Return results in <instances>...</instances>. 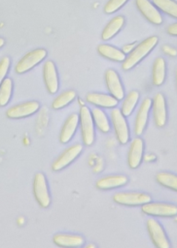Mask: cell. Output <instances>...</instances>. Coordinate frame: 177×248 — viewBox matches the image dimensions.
I'll return each instance as SVG.
<instances>
[{
    "mask_svg": "<svg viewBox=\"0 0 177 248\" xmlns=\"http://www.w3.org/2000/svg\"><path fill=\"white\" fill-rule=\"evenodd\" d=\"M158 42L159 38L157 36H151L140 42L138 45H136L134 48L127 54L125 59L123 61V70H130L136 64H138L156 46Z\"/></svg>",
    "mask_w": 177,
    "mask_h": 248,
    "instance_id": "cell-1",
    "label": "cell"
},
{
    "mask_svg": "<svg viewBox=\"0 0 177 248\" xmlns=\"http://www.w3.org/2000/svg\"><path fill=\"white\" fill-rule=\"evenodd\" d=\"M79 125L82 140L85 145H91L94 141V123L91 112L87 106H82L79 111Z\"/></svg>",
    "mask_w": 177,
    "mask_h": 248,
    "instance_id": "cell-2",
    "label": "cell"
},
{
    "mask_svg": "<svg viewBox=\"0 0 177 248\" xmlns=\"http://www.w3.org/2000/svg\"><path fill=\"white\" fill-rule=\"evenodd\" d=\"M32 190L37 203L43 208L49 207L51 204V195L46 176L43 172H37L34 175Z\"/></svg>",
    "mask_w": 177,
    "mask_h": 248,
    "instance_id": "cell-3",
    "label": "cell"
},
{
    "mask_svg": "<svg viewBox=\"0 0 177 248\" xmlns=\"http://www.w3.org/2000/svg\"><path fill=\"white\" fill-rule=\"evenodd\" d=\"M151 200V196L143 192H118L113 196V201L124 206H142Z\"/></svg>",
    "mask_w": 177,
    "mask_h": 248,
    "instance_id": "cell-4",
    "label": "cell"
},
{
    "mask_svg": "<svg viewBox=\"0 0 177 248\" xmlns=\"http://www.w3.org/2000/svg\"><path fill=\"white\" fill-rule=\"evenodd\" d=\"M46 56H47V50L45 48H36L27 52L16 64L15 66L16 73L23 74L31 70L40 62H42L46 58Z\"/></svg>",
    "mask_w": 177,
    "mask_h": 248,
    "instance_id": "cell-5",
    "label": "cell"
},
{
    "mask_svg": "<svg viewBox=\"0 0 177 248\" xmlns=\"http://www.w3.org/2000/svg\"><path fill=\"white\" fill-rule=\"evenodd\" d=\"M146 228L151 241L156 248H170L168 237L161 225L154 218H150L146 222Z\"/></svg>",
    "mask_w": 177,
    "mask_h": 248,
    "instance_id": "cell-6",
    "label": "cell"
},
{
    "mask_svg": "<svg viewBox=\"0 0 177 248\" xmlns=\"http://www.w3.org/2000/svg\"><path fill=\"white\" fill-rule=\"evenodd\" d=\"M110 118L115 131L117 140L121 144H125L129 140V128L125 120V116L123 115L119 108H113L110 113Z\"/></svg>",
    "mask_w": 177,
    "mask_h": 248,
    "instance_id": "cell-7",
    "label": "cell"
},
{
    "mask_svg": "<svg viewBox=\"0 0 177 248\" xmlns=\"http://www.w3.org/2000/svg\"><path fill=\"white\" fill-rule=\"evenodd\" d=\"M144 214L155 217H174L177 215V205L168 202H148L141 206Z\"/></svg>",
    "mask_w": 177,
    "mask_h": 248,
    "instance_id": "cell-8",
    "label": "cell"
},
{
    "mask_svg": "<svg viewBox=\"0 0 177 248\" xmlns=\"http://www.w3.org/2000/svg\"><path fill=\"white\" fill-rule=\"evenodd\" d=\"M83 151V145L75 143L66 149H64L60 155L52 164V170L53 171H59L69 166Z\"/></svg>",
    "mask_w": 177,
    "mask_h": 248,
    "instance_id": "cell-9",
    "label": "cell"
},
{
    "mask_svg": "<svg viewBox=\"0 0 177 248\" xmlns=\"http://www.w3.org/2000/svg\"><path fill=\"white\" fill-rule=\"evenodd\" d=\"M39 108L40 104L37 101H27L8 108L6 111V116L10 119H21L34 114Z\"/></svg>",
    "mask_w": 177,
    "mask_h": 248,
    "instance_id": "cell-10",
    "label": "cell"
},
{
    "mask_svg": "<svg viewBox=\"0 0 177 248\" xmlns=\"http://www.w3.org/2000/svg\"><path fill=\"white\" fill-rule=\"evenodd\" d=\"M153 119L158 128H162L166 124L167 109L165 98L161 93H157L152 100Z\"/></svg>",
    "mask_w": 177,
    "mask_h": 248,
    "instance_id": "cell-11",
    "label": "cell"
},
{
    "mask_svg": "<svg viewBox=\"0 0 177 248\" xmlns=\"http://www.w3.org/2000/svg\"><path fill=\"white\" fill-rule=\"evenodd\" d=\"M104 78L110 95L115 97L118 101L124 99V90L118 73L113 69H108L105 72Z\"/></svg>",
    "mask_w": 177,
    "mask_h": 248,
    "instance_id": "cell-12",
    "label": "cell"
},
{
    "mask_svg": "<svg viewBox=\"0 0 177 248\" xmlns=\"http://www.w3.org/2000/svg\"><path fill=\"white\" fill-rule=\"evenodd\" d=\"M43 78L46 88L50 94H54L58 90V76L54 63L52 60L45 62L43 66Z\"/></svg>",
    "mask_w": 177,
    "mask_h": 248,
    "instance_id": "cell-13",
    "label": "cell"
},
{
    "mask_svg": "<svg viewBox=\"0 0 177 248\" xmlns=\"http://www.w3.org/2000/svg\"><path fill=\"white\" fill-rule=\"evenodd\" d=\"M144 153V141L140 138H134L129 144L127 151V165L130 169H136L142 162Z\"/></svg>",
    "mask_w": 177,
    "mask_h": 248,
    "instance_id": "cell-14",
    "label": "cell"
},
{
    "mask_svg": "<svg viewBox=\"0 0 177 248\" xmlns=\"http://www.w3.org/2000/svg\"><path fill=\"white\" fill-rule=\"evenodd\" d=\"M135 5L141 15L151 23L159 25L162 23V17L157 7L149 0H135Z\"/></svg>",
    "mask_w": 177,
    "mask_h": 248,
    "instance_id": "cell-15",
    "label": "cell"
},
{
    "mask_svg": "<svg viewBox=\"0 0 177 248\" xmlns=\"http://www.w3.org/2000/svg\"><path fill=\"white\" fill-rule=\"evenodd\" d=\"M53 242L61 248H80L85 244V238L76 233H55L53 236Z\"/></svg>",
    "mask_w": 177,
    "mask_h": 248,
    "instance_id": "cell-16",
    "label": "cell"
},
{
    "mask_svg": "<svg viewBox=\"0 0 177 248\" xmlns=\"http://www.w3.org/2000/svg\"><path fill=\"white\" fill-rule=\"evenodd\" d=\"M151 107H152V100L150 98H145L142 101V103L137 110L135 120H134V133L137 136H140L146 128L148 115H149Z\"/></svg>",
    "mask_w": 177,
    "mask_h": 248,
    "instance_id": "cell-17",
    "label": "cell"
},
{
    "mask_svg": "<svg viewBox=\"0 0 177 248\" xmlns=\"http://www.w3.org/2000/svg\"><path fill=\"white\" fill-rule=\"evenodd\" d=\"M127 181V176L124 174H110L99 178L95 182V186L99 190H111L125 185Z\"/></svg>",
    "mask_w": 177,
    "mask_h": 248,
    "instance_id": "cell-18",
    "label": "cell"
},
{
    "mask_svg": "<svg viewBox=\"0 0 177 248\" xmlns=\"http://www.w3.org/2000/svg\"><path fill=\"white\" fill-rule=\"evenodd\" d=\"M79 125V114L71 113L64 121L60 133H59V141L61 143H67L74 136Z\"/></svg>",
    "mask_w": 177,
    "mask_h": 248,
    "instance_id": "cell-19",
    "label": "cell"
},
{
    "mask_svg": "<svg viewBox=\"0 0 177 248\" xmlns=\"http://www.w3.org/2000/svg\"><path fill=\"white\" fill-rule=\"evenodd\" d=\"M86 100L89 104L99 108H114L118 105V100L110 94L90 92L87 94Z\"/></svg>",
    "mask_w": 177,
    "mask_h": 248,
    "instance_id": "cell-20",
    "label": "cell"
},
{
    "mask_svg": "<svg viewBox=\"0 0 177 248\" xmlns=\"http://www.w3.org/2000/svg\"><path fill=\"white\" fill-rule=\"evenodd\" d=\"M97 51L101 56L115 62H123L126 57L122 50L107 44L98 45Z\"/></svg>",
    "mask_w": 177,
    "mask_h": 248,
    "instance_id": "cell-21",
    "label": "cell"
},
{
    "mask_svg": "<svg viewBox=\"0 0 177 248\" xmlns=\"http://www.w3.org/2000/svg\"><path fill=\"white\" fill-rule=\"evenodd\" d=\"M124 24V17L123 16H116L104 27L101 33V39L104 41L110 40L122 29Z\"/></svg>",
    "mask_w": 177,
    "mask_h": 248,
    "instance_id": "cell-22",
    "label": "cell"
},
{
    "mask_svg": "<svg viewBox=\"0 0 177 248\" xmlns=\"http://www.w3.org/2000/svg\"><path fill=\"white\" fill-rule=\"evenodd\" d=\"M165 61L162 57H157L153 64L152 69V81L156 86H159L165 79Z\"/></svg>",
    "mask_w": 177,
    "mask_h": 248,
    "instance_id": "cell-23",
    "label": "cell"
},
{
    "mask_svg": "<svg viewBox=\"0 0 177 248\" xmlns=\"http://www.w3.org/2000/svg\"><path fill=\"white\" fill-rule=\"evenodd\" d=\"M91 116L94 123V126L99 130L101 133L106 134L110 131V122L106 115V113L98 108H94L91 110Z\"/></svg>",
    "mask_w": 177,
    "mask_h": 248,
    "instance_id": "cell-24",
    "label": "cell"
},
{
    "mask_svg": "<svg viewBox=\"0 0 177 248\" xmlns=\"http://www.w3.org/2000/svg\"><path fill=\"white\" fill-rule=\"evenodd\" d=\"M156 181L162 187L177 192V174L167 171H160L157 173Z\"/></svg>",
    "mask_w": 177,
    "mask_h": 248,
    "instance_id": "cell-25",
    "label": "cell"
},
{
    "mask_svg": "<svg viewBox=\"0 0 177 248\" xmlns=\"http://www.w3.org/2000/svg\"><path fill=\"white\" fill-rule=\"evenodd\" d=\"M138 99H139V93L136 90L130 91L125 96V98L124 99V102L122 104V108H121V111L124 116H129L132 113V111L138 102Z\"/></svg>",
    "mask_w": 177,
    "mask_h": 248,
    "instance_id": "cell-26",
    "label": "cell"
},
{
    "mask_svg": "<svg viewBox=\"0 0 177 248\" xmlns=\"http://www.w3.org/2000/svg\"><path fill=\"white\" fill-rule=\"evenodd\" d=\"M76 98V92L74 90H66L60 93L52 103V108L53 109H60L68 106Z\"/></svg>",
    "mask_w": 177,
    "mask_h": 248,
    "instance_id": "cell-27",
    "label": "cell"
},
{
    "mask_svg": "<svg viewBox=\"0 0 177 248\" xmlns=\"http://www.w3.org/2000/svg\"><path fill=\"white\" fill-rule=\"evenodd\" d=\"M13 92V80L10 78L5 79L0 84V107H5L11 100Z\"/></svg>",
    "mask_w": 177,
    "mask_h": 248,
    "instance_id": "cell-28",
    "label": "cell"
},
{
    "mask_svg": "<svg viewBox=\"0 0 177 248\" xmlns=\"http://www.w3.org/2000/svg\"><path fill=\"white\" fill-rule=\"evenodd\" d=\"M153 3L159 10L177 18V2L174 0H153Z\"/></svg>",
    "mask_w": 177,
    "mask_h": 248,
    "instance_id": "cell-29",
    "label": "cell"
},
{
    "mask_svg": "<svg viewBox=\"0 0 177 248\" xmlns=\"http://www.w3.org/2000/svg\"><path fill=\"white\" fill-rule=\"evenodd\" d=\"M128 0H108L104 6V12L106 14H113L121 9Z\"/></svg>",
    "mask_w": 177,
    "mask_h": 248,
    "instance_id": "cell-30",
    "label": "cell"
},
{
    "mask_svg": "<svg viewBox=\"0 0 177 248\" xmlns=\"http://www.w3.org/2000/svg\"><path fill=\"white\" fill-rule=\"evenodd\" d=\"M10 64H11V62H10V58L8 56H4L0 60V84L6 78V75L10 68Z\"/></svg>",
    "mask_w": 177,
    "mask_h": 248,
    "instance_id": "cell-31",
    "label": "cell"
},
{
    "mask_svg": "<svg viewBox=\"0 0 177 248\" xmlns=\"http://www.w3.org/2000/svg\"><path fill=\"white\" fill-rule=\"evenodd\" d=\"M162 50H163L164 53H166V54H168V55H170V56H175V55H177V50H176L175 48L169 46H162Z\"/></svg>",
    "mask_w": 177,
    "mask_h": 248,
    "instance_id": "cell-32",
    "label": "cell"
},
{
    "mask_svg": "<svg viewBox=\"0 0 177 248\" xmlns=\"http://www.w3.org/2000/svg\"><path fill=\"white\" fill-rule=\"evenodd\" d=\"M166 32H167L169 35L177 36V22L170 24V25L167 27Z\"/></svg>",
    "mask_w": 177,
    "mask_h": 248,
    "instance_id": "cell-33",
    "label": "cell"
},
{
    "mask_svg": "<svg viewBox=\"0 0 177 248\" xmlns=\"http://www.w3.org/2000/svg\"><path fill=\"white\" fill-rule=\"evenodd\" d=\"M136 46V44L135 43H132V44H129V45H125V46H123V49H122V51L124 53V54H128L133 48H134V46Z\"/></svg>",
    "mask_w": 177,
    "mask_h": 248,
    "instance_id": "cell-34",
    "label": "cell"
},
{
    "mask_svg": "<svg viewBox=\"0 0 177 248\" xmlns=\"http://www.w3.org/2000/svg\"><path fill=\"white\" fill-rule=\"evenodd\" d=\"M84 248H97V247H96V245L94 243H88Z\"/></svg>",
    "mask_w": 177,
    "mask_h": 248,
    "instance_id": "cell-35",
    "label": "cell"
},
{
    "mask_svg": "<svg viewBox=\"0 0 177 248\" xmlns=\"http://www.w3.org/2000/svg\"><path fill=\"white\" fill-rule=\"evenodd\" d=\"M4 45H5V40H4L3 38H1V37H0V48H1Z\"/></svg>",
    "mask_w": 177,
    "mask_h": 248,
    "instance_id": "cell-36",
    "label": "cell"
},
{
    "mask_svg": "<svg viewBox=\"0 0 177 248\" xmlns=\"http://www.w3.org/2000/svg\"><path fill=\"white\" fill-rule=\"evenodd\" d=\"M175 79H176V87H177V69H176V73H175Z\"/></svg>",
    "mask_w": 177,
    "mask_h": 248,
    "instance_id": "cell-37",
    "label": "cell"
}]
</instances>
